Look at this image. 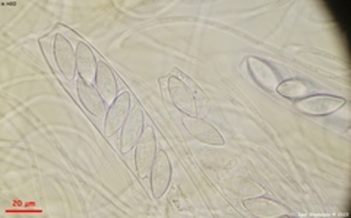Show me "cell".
Returning a JSON list of instances; mask_svg holds the SVG:
<instances>
[{
	"label": "cell",
	"instance_id": "obj_1",
	"mask_svg": "<svg viewBox=\"0 0 351 218\" xmlns=\"http://www.w3.org/2000/svg\"><path fill=\"white\" fill-rule=\"evenodd\" d=\"M178 73L179 75H176V72H173V75L169 76L167 88H169L170 100L184 114L197 116L199 110H197L196 98L193 95L192 86L189 84V78L186 80L183 73H180V71H178Z\"/></svg>",
	"mask_w": 351,
	"mask_h": 218
},
{
	"label": "cell",
	"instance_id": "obj_2",
	"mask_svg": "<svg viewBox=\"0 0 351 218\" xmlns=\"http://www.w3.org/2000/svg\"><path fill=\"white\" fill-rule=\"evenodd\" d=\"M145 130V116L139 103H136L126 119V122L120 130V152L128 154L135 149L136 144Z\"/></svg>",
	"mask_w": 351,
	"mask_h": 218
},
{
	"label": "cell",
	"instance_id": "obj_3",
	"mask_svg": "<svg viewBox=\"0 0 351 218\" xmlns=\"http://www.w3.org/2000/svg\"><path fill=\"white\" fill-rule=\"evenodd\" d=\"M157 138L152 128H147L135 147V169L141 179L149 176L154 161L157 157Z\"/></svg>",
	"mask_w": 351,
	"mask_h": 218
},
{
	"label": "cell",
	"instance_id": "obj_4",
	"mask_svg": "<svg viewBox=\"0 0 351 218\" xmlns=\"http://www.w3.org/2000/svg\"><path fill=\"white\" fill-rule=\"evenodd\" d=\"M171 174L173 169L170 157L166 151L160 149L149 171V188L154 198L160 199L166 195L171 183Z\"/></svg>",
	"mask_w": 351,
	"mask_h": 218
},
{
	"label": "cell",
	"instance_id": "obj_5",
	"mask_svg": "<svg viewBox=\"0 0 351 218\" xmlns=\"http://www.w3.org/2000/svg\"><path fill=\"white\" fill-rule=\"evenodd\" d=\"M346 104V98L328 94L309 95L295 101V107L307 116H326L339 110Z\"/></svg>",
	"mask_w": 351,
	"mask_h": 218
},
{
	"label": "cell",
	"instance_id": "obj_6",
	"mask_svg": "<svg viewBox=\"0 0 351 218\" xmlns=\"http://www.w3.org/2000/svg\"><path fill=\"white\" fill-rule=\"evenodd\" d=\"M132 110V95L129 91H123L117 95L116 100L108 106L107 114L104 117L103 132L106 136H113L119 130H122L126 119Z\"/></svg>",
	"mask_w": 351,
	"mask_h": 218
},
{
	"label": "cell",
	"instance_id": "obj_7",
	"mask_svg": "<svg viewBox=\"0 0 351 218\" xmlns=\"http://www.w3.org/2000/svg\"><path fill=\"white\" fill-rule=\"evenodd\" d=\"M182 122L186 130H188L195 139L199 141V143L213 147H223L226 144V139L219 134V130L213 123L204 121V119L197 116L184 114Z\"/></svg>",
	"mask_w": 351,
	"mask_h": 218
},
{
	"label": "cell",
	"instance_id": "obj_8",
	"mask_svg": "<svg viewBox=\"0 0 351 218\" xmlns=\"http://www.w3.org/2000/svg\"><path fill=\"white\" fill-rule=\"evenodd\" d=\"M53 53L59 71L68 81L75 80L78 69H76V50L72 47L71 41L62 34H58L53 43Z\"/></svg>",
	"mask_w": 351,
	"mask_h": 218
},
{
	"label": "cell",
	"instance_id": "obj_9",
	"mask_svg": "<svg viewBox=\"0 0 351 218\" xmlns=\"http://www.w3.org/2000/svg\"><path fill=\"white\" fill-rule=\"evenodd\" d=\"M76 91H78L80 101L86 108L88 113H91L97 119L106 117L108 107L100 93L97 91L94 84L86 82L81 76H78V80H76Z\"/></svg>",
	"mask_w": 351,
	"mask_h": 218
},
{
	"label": "cell",
	"instance_id": "obj_10",
	"mask_svg": "<svg viewBox=\"0 0 351 218\" xmlns=\"http://www.w3.org/2000/svg\"><path fill=\"white\" fill-rule=\"evenodd\" d=\"M94 86L97 88V91L100 93L107 106L112 104L119 95V85H117L116 75L106 60H98Z\"/></svg>",
	"mask_w": 351,
	"mask_h": 218
},
{
	"label": "cell",
	"instance_id": "obj_11",
	"mask_svg": "<svg viewBox=\"0 0 351 218\" xmlns=\"http://www.w3.org/2000/svg\"><path fill=\"white\" fill-rule=\"evenodd\" d=\"M98 68V60L93 49L85 41H80L76 46V69L78 75L86 82L94 84Z\"/></svg>",
	"mask_w": 351,
	"mask_h": 218
},
{
	"label": "cell",
	"instance_id": "obj_12",
	"mask_svg": "<svg viewBox=\"0 0 351 218\" xmlns=\"http://www.w3.org/2000/svg\"><path fill=\"white\" fill-rule=\"evenodd\" d=\"M249 72L252 75V78L256 84H259L261 86L267 90H272L277 88L278 86V73L274 71V68L271 66L269 63L263 62L261 59L256 58H249V63H247Z\"/></svg>",
	"mask_w": 351,
	"mask_h": 218
},
{
	"label": "cell",
	"instance_id": "obj_13",
	"mask_svg": "<svg viewBox=\"0 0 351 218\" xmlns=\"http://www.w3.org/2000/svg\"><path fill=\"white\" fill-rule=\"evenodd\" d=\"M276 90L280 95L289 98V100L299 101L302 98H306L312 94L313 86L300 78H291L281 81Z\"/></svg>",
	"mask_w": 351,
	"mask_h": 218
},
{
	"label": "cell",
	"instance_id": "obj_14",
	"mask_svg": "<svg viewBox=\"0 0 351 218\" xmlns=\"http://www.w3.org/2000/svg\"><path fill=\"white\" fill-rule=\"evenodd\" d=\"M245 204H250V205H256V206H262L263 211H261V217H276L281 214V206L277 205L276 202L272 201H261V199H249L245 201Z\"/></svg>",
	"mask_w": 351,
	"mask_h": 218
}]
</instances>
